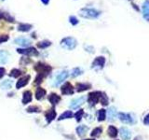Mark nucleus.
<instances>
[{"mask_svg": "<svg viewBox=\"0 0 149 140\" xmlns=\"http://www.w3.org/2000/svg\"><path fill=\"white\" fill-rule=\"evenodd\" d=\"M35 70H36L37 72H38V74L42 75L43 77H46V76H48L49 73H51V67L48 65L42 63H37L35 66Z\"/></svg>", "mask_w": 149, "mask_h": 140, "instance_id": "obj_1", "label": "nucleus"}, {"mask_svg": "<svg viewBox=\"0 0 149 140\" xmlns=\"http://www.w3.org/2000/svg\"><path fill=\"white\" fill-rule=\"evenodd\" d=\"M61 46L63 48L66 49V50H72L76 48L77 46V40L74 39V37H65L63 40L61 41Z\"/></svg>", "mask_w": 149, "mask_h": 140, "instance_id": "obj_2", "label": "nucleus"}, {"mask_svg": "<svg viewBox=\"0 0 149 140\" xmlns=\"http://www.w3.org/2000/svg\"><path fill=\"white\" fill-rule=\"evenodd\" d=\"M79 14L84 18H96L99 15V12L92 10V8H83V10H80Z\"/></svg>", "mask_w": 149, "mask_h": 140, "instance_id": "obj_3", "label": "nucleus"}, {"mask_svg": "<svg viewBox=\"0 0 149 140\" xmlns=\"http://www.w3.org/2000/svg\"><path fill=\"white\" fill-rule=\"evenodd\" d=\"M101 94L102 92H90L89 94V98H88V101L90 106H94L98 103L99 99H100L101 97Z\"/></svg>", "mask_w": 149, "mask_h": 140, "instance_id": "obj_4", "label": "nucleus"}, {"mask_svg": "<svg viewBox=\"0 0 149 140\" xmlns=\"http://www.w3.org/2000/svg\"><path fill=\"white\" fill-rule=\"evenodd\" d=\"M67 77H68V72L67 71L61 72V73H59V74L56 76L53 85H54V86H59L61 83H63L64 80L67 79Z\"/></svg>", "mask_w": 149, "mask_h": 140, "instance_id": "obj_5", "label": "nucleus"}, {"mask_svg": "<svg viewBox=\"0 0 149 140\" xmlns=\"http://www.w3.org/2000/svg\"><path fill=\"white\" fill-rule=\"evenodd\" d=\"M118 117H119V120H120L122 122H124V123L132 124V123H134V122H135V121L133 120V118H132L130 114H128V113L120 112L118 114Z\"/></svg>", "mask_w": 149, "mask_h": 140, "instance_id": "obj_6", "label": "nucleus"}, {"mask_svg": "<svg viewBox=\"0 0 149 140\" xmlns=\"http://www.w3.org/2000/svg\"><path fill=\"white\" fill-rule=\"evenodd\" d=\"M61 91H62V93L64 95H71L74 93V87L72 86L71 83L66 82L64 83V85L62 86Z\"/></svg>", "mask_w": 149, "mask_h": 140, "instance_id": "obj_7", "label": "nucleus"}, {"mask_svg": "<svg viewBox=\"0 0 149 140\" xmlns=\"http://www.w3.org/2000/svg\"><path fill=\"white\" fill-rule=\"evenodd\" d=\"M86 101V97L85 96H82L79 97V98H77V99H74L73 101H71V104H70V108L72 109H77L80 107L81 105H83Z\"/></svg>", "mask_w": 149, "mask_h": 140, "instance_id": "obj_8", "label": "nucleus"}, {"mask_svg": "<svg viewBox=\"0 0 149 140\" xmlns=\"http://www.w3.org/2000/svg\"><path fill=\"white\" fill-rule=\"evenodd\" d=\"M17 52L21 54H23V55H37L38 54V52L33 47H30V48H27V49H18Z\"/></svg>", "mask_w": 149, "mask_h": 140, "instance_id": "obj_9", "label": "nucleus"}, {"mask_svg": "<svg viewBox=\"0 0 149 140\" xmlns=\"http://www.w3.org/2000/svg\"><path fill=\"white\" fill-rule=\"evenodd\" d=\"M119 133H120V135H121V138L123 140H130L131 138V133L129 129L125 128V127H122L119 130Z\"/></svg>", "mask_w": 149, "mask_h": 140, "instance_id": "obj_10", "label": "nucleus"}, {"mask_svg": "<svg viewBox=\"0 0 149 140\" xmlns=\"http://www.w3.org/2000/svg\"><path fill=\"white\" fill-rule=\"evenodd\" d=\"M14 43L18 44L22 47H28L31 44V41H30V39H25V37H18V39H16L14 40Z\"/></svg>", "mask_w": 149, "mask_h": 140, "instance_id": "obj_11", "label": "nucleus"}, {"mask_svg": "<svg viewBox=\"0 0 149 140\" xmlns=\"http://www.w3.org/2000/svg\"><path fill=\"white\" fill-rule=\"evenodd\" d=\"M29 79H30V76H25V77L20 79L17 81V83H16V88L21 89V88L24 87L25 85H27L28 82H29Z\"/></svg>", "mask_w": 149, "mask_h": 140, "instance_id": "obj_12", "label": "nucleus"}, {"mask_svg": "<svg viewBox=\"0 0 149 140\" xmlns=\"http://www.w3.org/2000/svg\"><path fill=\"white\" fill-rule=\"evenodd\" d=\"M49 103H51V105L55 106V105H57L61 101V97L58 95L57 93L52 92V93H51V94L49 95Z\"/></svg>", "mask_w": 149, "mask_h": 140, "instance_id": "obj_13", "label": "nucleus"}, {"mask_svg": "<svg viewBox=\"0 0 149 140\" xmlns=\"http://www.w3.org/2000/svg\"><path fill=\"white\" fill-rule=\"evenodd\" d=\"M55 118H56V111H55L54 108H52L46 113V120L48 121V123H51Z\"/></svg>", "mask_w": 149, "mask_h": 140, "instance_id": "obj_14", "label": "nucleus"}, {"mask_svg": "<svg viewBox=\"0 0 149 140\" xmlns=\"http://www.w3.org/2000/svg\"><path fill=\"white\" fill-rule=\"evenodd\" d=\"M105 59L103 57H97L92 63V67H99V68H102V67L105 66Z\"/></svg>", "mask_w": 149, "mask_h": 140, "instance_id": "obj_15", "label": "nucleus"}, {"mask_svg": "<svg viewBox=\"0 0 149 140\" xmlns=\"http://www.w3.org/2000/svg\"><path fill=\"white\" fill-rule=\"evenodd\" d=\"M9 61V53L6 50H0V63L5 65Z\"/></svg>", "mask_w": 149, "mask_h": 140, "instance_id": "obj_16", "label": "nucleus"}, {"mask_svg": "<svg viewBox=\"0 0 149 140\" xmlns=\"http://www.w3.org/2000/svg\"><path fill=\"white\" fill-rule=\"evenodd\" d=\"M32 101V93L31 92L26 91L23 92V105H26L27 103H30Z\"/></svg>", "mask_w": 149, "mask_h": 140, "instance_id": "obj_17", "label": "nucleus"}, {"mask_svg": "<svg viewBox=\"0 0 149 140\" xmlns=\"http://www.w3.org/2000/svg\"><path fill=\"white\" fill-rule=\"evenodd\" d=\"M45 95H46V90H44V89L40 87L37 88V90L36 92V98L37 100H41L42 98H44Z\"/></svg>", "mask_w": 149, "mask_h": 140, "instance_id": "obj_18", "label": "nucleus"}, {"mask_svg": "<svg viewBox=\"0 0 149 140\" xmlns=\"http://www.w3.org/2000/svg\"><path fill=\"white\" fill-rule=\"evenodd\" d=\"M88 130L89 128L86 125H79L77 128V133L79 137H83V135H85V134L88 132Z\"/></svg>", "mask_w": 149, "mask_h": 140, "instance_id": "obj_19", "label": "nucleus"}, {"mask_svg": "<svg viewBox=\"0 0 149 140\" xmlns=\"http://www.w3.org/2000/svg\"><path fill=\"white\" fill-rule=\"evenodd\" d=\"M107 133H108V135L110 137H116L118 134V131L115 126L111 125V126H109L108 130H107Z\"/></svg>", "mask_w": 149, "mask_h": 140, "instance_id": "obj_20", "label": "nucleus"}, {"mask_svg": "<svg viewBox=\"0 0 149 140\" xmlns=\"http://www.w3.org/2000/svg\"><path fill=\"white\" fill-rule=\"evenodd\" d=\"M74 116V114L72 111H70V110H67V111L64 112L62 115L58 118V120L59 121H63V120H66V119H71L72 117Z\"/></svg>", "mask_w": 149, "mask_h": 140, "instance_id": "obj_21", "label": "nucleus"}, {"mask_svg": "<svg viewBox=\"0 0 149 140\" xmlns=\"http://www.w3.org/2000/svg\"><path fill=\"white\" fill-rule=\"evenodd\" d=\"M90 88V84L87 83H78L77 84V92H83V91H87Z\"/></svg>", "mask_w": 149, "mask_h": 140, "instance_id": "obj_22", "label": "nucleus"}, {"mask_svg": "<svg viewBox=\"0 0 149 140\" xmlns=\"http://www.w3.org/2000/svg\"><path fill=\"white\" fill-rule=\"evenodd\" d=\"M117 114H118V112H117V109H116V108H114V107L110 108L109 110H108V118H109V120L110 121H114L115 119H116V117H117Z\"/></svg>", "mask_w": 149, "mask_h": 140, "instance_id": "obj_23", "label": "nucleus"}, {"mask_svg": "<svg viewBox=\"0 0 149 140\" xmlns=\"http://www.w3.org/2000/svg\"><path fill=\"white\" fill-rule=\"evenodd\" d=\"M31 28H32V25H31V24L21 23V24H19L18 30H19V31H22V32H28V31L31 30Z\"/></svg>", "mask_w": 149, "mask_h": 140, "instance_id": "obj_24", "label": "nucleus"}, {"mask_svg": "<svg viewBox=\"0 0 149 140\" xmlns=\"http://www.w3.org/2000/svg\"><path fill=\"white\" fill-rule=\"evenodd\" d=\"M0 87L4 89V90H9V89H10L12 87V81L10 79H6L5 81H3L1 84H0Z\"/></svg>", "mask_w": 149, "mask_h": 140, "instance_id": "obj_25", "label": "nucleus"}, {"mask_svg": "<svg viewBox=\"0 0 149 140\" xmlns=\"http://www.w3.org/2000/svg\"><path fill=\"white\" fill-rule=\"evenodd\" d=\"M0 19H5L8 21V22H14V19L12 18L9 13H7V12L0 11Z\"/></svg>", "mask_w": 149, "mask_h": 140, "instance_id": "obj_26", "label": "nucleus"}, {"mask_svg": "<svg viewBox=\"0 0 149 140\" xmlns=\"http://www.w3.org/2000/svg\"><path fill=\"white\" fill-rule=\"evenodd\" d=\"M105 116H106V111L105 109H100L98 112V121H102L105 120Z\"/></svg>", "mask_w": 149, "mask_h": 140, "instance_id": "obj_27", "label": "nucleus"}, {"mask_svg": "<svg viewBox=\"0 0 149 140\" xmlns=\"http://www.w3.org/2000/svg\"><path fill=\"white\" fill-rule=\"evenodd\" d=\"M51 45V41H47V40L41 41V42H39V43H37V47L40 48V49H46Z\"/></svg>", "mask_w": 149, "mask_h": 140, "instance_id": "obj_28", "label": "nucleus"}, {"mask_svg": "<svg viewBox=\"0 0 149 140\" xmlns=\"http://www.w3.org/2000/svg\"><path fill=\"white\" fill-rule=\"evenodd\" d=\"M22 74V71H21L20 69H12L11 71H10V77H12V78H18L19 76Z\"/></svg>", "mask_w": 149, "mask_h": 140, "instance_id": "obj_29", "label": "nucleus"}, {"mask_svg": "<svg viewBox=\"0 0 149 140\" xmlns=\"http://www.w3.org/2000/svg\"><path fill=\"white\" fill-rule=\"evenodd\" d=\"M26 110L29 113H34V112L38 113V112H40V108L38 107H36V106H31V107H29Z\"/></svg>", "mask_w": 149, "mask_h": 140, "instance_id": "obj_30", "label": "nucleus"}, {"mask_svg": "<svg viewBox=\"0 0 149 140\" xmlns=\"http://www.w3.org/2000/svg\"><path fill=\"white\" fill-rule=\"evenodd\" d=\"M103 132V130H102V128H100V127H97V128H95L92 132V137H99V135L101 134V133Z\"/></svg>", "mask_w": 149, "mask_h": 140, "instance_id": "obj_31", "label": "nucleus"}, {"mask_svg": "<svg viewBox=\"0 0 149 140\" xmlns=\"http://www.w3.org/2000/svg\"><path fill=\"white\" fill-rule=\"evenodd\" d=\"M83 114H84V111L82 109H79L78 111L74 114V118H76V120L77 121H79L81 119H82V116H83Z\"/></svg>", "mask_w": 149, "mask_h": 140, "instance_id": "obj_32", "label": "nucleus"}, {"mask_svg": "<svg viewBox=\"0 0 149 140\" xmlns=\"http://www.w3.org/2000/svg\"><path fill=\"white\" fill-rule=\"evenodd\" d=\"M80 74H82V70L80 68H78V67L73 69V71H72V77L73 78H76V77H77V76H79Z\"/></svg>", "mask_w": 149, "mask_h": 140, "instance_id": "obj_33", "label": "nucleus"}, {"mask_svg": "<svg viewBox=\"0 0 149 140\" xmlns=\"http://www.w3.org/2000/svg\"><path fill=\"white\" fill-rule=\"evenodd\" d=\"M101 102L103 106H106L108 104V98H107V96L105 94V93H102L101 94Z\"/></svg>", "mask_w": 149, "mask_h": 140, "instance_id": "obj_34", "label": "nucleus"}, {"mask_svg": "<svg viewBox=\"0 0 149 140\" xmlns=\"http://www.w3.org/2000/svg\"><path fill=\"white\" fill-rule=\"evenodd\" d=\"M43 76L42 75H40V74H38L36 76V79H35V84L36 85H39V84L42 82V79H43Z\"/></svg>", "mask_w": 149, "mask_h": 140, "instance_id": "obj_35", "label": "nucleus"}, {"mask_svg": "<svg viewBox=\"0 0 149 140\" xmlns=\"http://www.w3.org/2000/svg\"><path fill=\"white\" fill-rule=\"evenodd\" d=\"M70 23H71L73 25H76V24L78 23V21H77V19L76 18V17L71 16V17H70Z\"/></svg>", "mask_w": 149, "mask_h": 140, "instance_id": "obj_36", "label": "nucleus"}, {"mask_svg": "<svg viewBox=\"0 0 149 140\" xmlns=\"http://www.w3.org/2000/svg\"><path fill=\"white\" fill-rule=\"evenodd\" d=\"M8 39H9V36H7V35H0V43L7 41Z\"/></svg>", "mask_w": 149, "mask_h": 140, "instance_id": "obj_37", "label": "nucleus"}, {"mask_svg": "<svg viewBox=\"0 0 149 140\" xmlns=\"http://www.w3.org/2000/svg\"><path fill=\"white\" fill-rule=\"evenodd\" d=\"M144 123L146 125H149V114L144 117Z\"/></svg>", "mask_w": 149, "mask_h": 140, "instance_id": "obj_38", "label": "nucleus"}, {"mask_svg": "<svg viewBox=\"0 0 149 140\" xmlns=\"http://www.w3.org/2000/svg\"><path fill=\"white\" fill-rule=\"evenodd\" d=\"M5 72H6L5 68H3V67H0V79L3 78V76L5 75Z\"/></svg>", "mask_w": 149, "mask_h": 140, "instance_id": "obj_39", "label": "nucleus"}, {"mask_svg": "<svg viewBox=\"0 0 149 140\" xmlns=\"http://www.w3.org/2000/svg\"><path fill=\"white\" fill-rule=\"evenodd\" d=\"M41 1H42L45 4V5H48L49 2V0H41Z\"/></svg>", "mask_w": 149, "mask_h": 140, "instance_id": "obj_40", "label": "nucleus"}, {"mask_svg": "<svg viewBox=\"0 0 149 140\" xmlns=\"http://www.w3.org/2000/svg\"><path fill=\"white\" fill-rule=\"evenodd\" d=\"M85 140H94V139H85Z\"/></svg>", "mask_w": 149, "mask_h": 140, "instance_id": "obj_41", "label": "nucleus"}, {"mask_svg": "<svg viewBox=\"0 0 149 140\" xmlns=\"http://www.w3.org/2000/svg\"><path fill=\"white\" fill-rule=\"evenodd\" d=\"M135 140H137V139H135Z\"/></svg>", "mask_w": 149, "mask_h": 140, "instance_id": "obj_42", "label": "nucleus"}]
</instances>
